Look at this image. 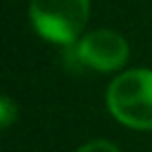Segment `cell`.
Returning <instances> with one entry per match:
<instances>
[{"label":"cell","mask_w":152,"mask_h":152,"mask_svg":"<svg viewBox=\"0 0 152 152\" xmlns=\"http://www.w3.org/2000/svg\"><path fill=\"white\" fill-rule=\"evenodd\" d=\"M109 114L135 131H152V69H128L107 86Z\"/></svg>","instance_id":"obj_1"},{"label":"cell","mask_w":152,"mask_h":152,"mask_svg":"<svg viewBox=\"0 0 152 152\" xmlns=\"http://www.w3.org/2000/svg\"><path fill=\"white\" fill-rule=\"evenodd\" d=\"M90 17V0H31L28 19L33 31L55 45H74Z\"/></svg>","instance_id":"obj_2"},{"label":"cell","mask_w":152,"mask_h":152,"mask_svg":"<svg viewBox=\"0 0 152 152\" xmlns=\"http://www.w3.org/2000/svg\"><path fill=\"white\" fill-rule=\"evenodd\" d=\"M74 50L83 69H95L104 74L119 71L128 62V43L119 31L112 28H97L81 36L78 43H74Z\"/></svg>","instance_id":"obj_3"},{"label":"cell","mask_w":152,"mask_h":152,"mask_svg":"<svg viewBox=\"0 0 152 152\" xmlns=\"http://www.w3.org/2000/svg\"><path fill=\"white\" fill-rule=\"evenodd\" d=\"M17 114H19V107L5 95V97L0 100V126H2V128H10L12 121L17 119Z\"/></svg>","instance_id":"obj_4"},{"label":"cell","mask_w":152,"mask_h":152,"mask_svg":"<svg viewBox=\"0 0 152 152\" xmlns=\"http://www.w3.org/2000/svg\"><path fill=\"white\" fill-rule=\"evenodd\" d=\"M76 152H121V150L109 140H90V142L81 145Z\"/></svg>","instance_id":"obj_5"}]
</instances>
